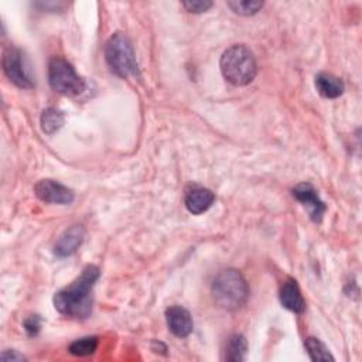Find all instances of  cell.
Listing matches in <instances>:
<instances>
[{
	"mask_svg": "<svg viewBox=\"0 0 362 362\" xmlns=\"http://www.w3.org/2000/svg\"><path fill=\"white\" fill-rule=\"evenodd\" d=\"M280 303L284 308L293 313H303L305 308V301L300 291V287L294 279H287L280 287Z\"/></svg>",
	"mask_w": 362,
	"mask_h": 362,
	"instance_id": "12",
	"label": "cell"
},
{
	"mask_svg": "<svg viewBox=\"0 0 362 362\" xmlns=\"http://www.w3.org/2000/svg\"><path fill=\"white\" fill-rule=\"evenodd\" d=\"M168 329L178 338H185L192 332L194 322L188 310L181 305H171L165 310Z\"/></svg>",
	"mask_w": 362,
	"mask_h": 362,
	"instance_id": "9",
	"label": "cell"
},
{
	"mask_svg": "<svg viewBox=\"0 0 362 362\" xmlns=\"http://www.w3.org/2000/svg\"><path fill=\"white\" fill-rule=\"evenodd\" d=\"M98 348V337H83L79 339H75L68 346L69 354L75 356H88L92 355Z\"/></svg>",
	"mask_w": 362,
	"mask_h": 362,
	"instance_id": "17",
	"label": "cell"
},
{
	"mask_svg": "<svg viewBox=\"0 0 362 362\" xmlns=\"http://www.w3.org/2000/svg\"><path fill=\"white\" fill-rule=\"evenodd\" d=\"M214 301L223 310L240 308L249 297V286L243 274L236 269L221 270L211 286Z\"/></svg>",
	"mask_w": 362,
	"mask_h": 362,
	"instance_id": "2",
	"label": "cell"
},
{
	"mask_svg": "<svg viewBox=\"0 0 362 362\" xmlns=\"http://www.w3.org/2000/svg\"><path fill=\"white\" fill-rule=\"evenodd\" d=\"M228 6L233 10V13L240 16H252L256 14L262 7L263 1H249V0H230Z\"/></svg>",
	"mask_w": 362,
	"mask_h": 362,
	"instance_id": "18",
	"label": "cell"
},
{
	"mask_svg": "<svg viewBox=\"0 0 362 362\" xmlns=\"http://www.w3.org/2000/svg\"><path fill=\"white\" fill-rule=\"evenodd\" d=\"M219 66L223 78L235 86H245L250 83L257 72L255 55L243 44L229 47L222 54Z\"/></svg>",
	"mask_w": 362,
	"mask_h": 362,
	"instance_id": "3",
	"label": "cell"
},
{
	"mask_svg": "<svg viewBox=\"0 0 362 362\" xmlns=\"http://www.w3.org/2000/svg\"><path fill=\"white\" fill-rule=\"evenodd\" d=\"M182 7L189 13H204L209 7H212V1L208 0H194V1H182Z\"/></svg>",
	"mask_w": 362,
	"mask_h": 362,
	"instance_id": "19",
	"label": "cell"
},
{
	"mask_svg": "<svg viewBox=\"0 0 362 362\" xmlns=\"http://www.w3.org/2000/svg\"><path fill=\"white\" fill-rule=\"evenodd\" d=\"M34 192L38 199L47 204L68 205L74 201V191L54 180H40L34 187Z\"/></svg>",
	"mask_w": 362,
	"mask_h": 362,
	"instance_id": "7",
	"label": "cell"
},
{
	"mask_svg": "<svg viewBox=\"0 0 362 362\" xmlns=\"http://www.w3.org/2000/svg\"><path fill=\"white\" fill-rule=\"evenodd\" d=\"M105 59L117 76L127 78L137 74V61L130 40L123 33L113 34L105 45Z\"/></svg>",
	"mask_w": 362,
	"mask_h": 362,
	"instance_id": "4",
	"label": "cell"
},
{
	"mask_svg": "<svg viewBox=\"0 0 362 362\" xmlns=\"http://www.w3.org/2000/svg\"><path fill=\"white\" fill-rule=\"evenodd\" d=\"M247 351V341L242 334H233L226 342L225 359L230 362H240L245 359Z\"/></svg>",
	"mask_w": 362,
	"mask_h": 362,
	"instance_id": "15",
	"label": "cell"
},
{
	"mask_svg": "<svg viewBox=\"0 0 362 362\" xmlns=\"http://www.w3.org/2000/svg\"><path fill=\"white\" fill-rule=\"evenodd\" d=\"M49 86L62 95H79L85 89V81L76 74L75 68L64 58L54 57L48 62Z\"/></svg>",
	"mask_w": 362,
	"mask_h": 362,
	"instance_id": "5",
	"label": "cell"
},
{
	"mask_svg": "<svg viewBox=\"0 0 362 362\" xmlns=\"http://www.w3.org/2000/svg\"><path fill=\"white\" fill-rule=\"evenodd\" d=\"M305 349L308 352V356L311 361H334V356L331 355V352L328 351V348L318 339L314 337H308L304 342Z\"/></svg>",
	"mask_w": 362,
	"mask_h": 362,
	"instance_id": "16",
	"label": "cell"
},
{
	"mask_svg": "<svg viewBox=\"0 0 362 362\" xmlns=\"http://www.w3.org/2000/svg\"><path fill=\"white\" fill-rule=\"evenodd\" d=\"M3 71L7 78L23 89H31L35 86L30 59L17 47H8L3 54Z\"/></svg>",
	"mask_w": 362,
	"mask_h": 362,
	"instance_id": "6",
	"label": "cell"
},
{
	"mask_svg": "<svg viewBox=\"0 0 362 362\" xmlns=\"http://www.w3.org/2000/svg\"><path fill=\"white\" fill-rule=\"evenodd\" d=\"M41 328V318L38 315H30L25 321H24V329L27 331L28 335H37L40 332Z\"/></svg>",
	"mask_w": 362,
	"mask_h": 362,
	"instance_id": "20",
	"label": "cell"
},
{
	"mask_svg": "<svg viewBox=\"0 0 362 362\" xmlns=\"http://www.w3.org/2000/svg\"><path fill=\"white\" fill-rule=\"evenodd\" d=\"M214 201H215L214 192L199 185H191L189 188H187L185 197H184V204L187 209L194 215H199L208 211L212 206Z\"/></svg>",
	"mask_w": 362,
	"mask_h": 362,
	"instance_id": "11",
	"label": "cell"
},
{
	"mask_svg": "<svg viewBox=\"0 0 362 362\" xmlns=\"http://www.w3.org/2000/svg\"><path fill=\"white\" fill-rule=\"evenodd\" d=\"M315 89L322 98L335 99L344 93L345 85L341 78L329 72H320L315 76Z\"/></svg>",
	"mask_w": 362,
	"mask_h": 362,
	"instance_id": "13",
	"label": "cell"
},
{
	"mask_svg": "<svg viewBox=\"0 0 362 362\" xmlns=\"http://www.w3.org/2000/svg\"><path fill=\"white\" fill-rule=\"evenodd\" d=\"M85 238V229L82 225H72L65 229L54 245V255L58 257H68L76 252Z\"/></svg>",
	"mask_w": 362,
	"mask_h": 362,
	"instance_id": "10",
	"label": "cell"
},
{
	"mask_svg": "<svg viewBox=\"0 0 362 362\" xmlns=\"http://www.w3.org/2000/svg\"><path fill=\"white\" fill-rule=\"evenodd\" d=\"M291 194L303 206L307 208L311 221H314L317 223L321 222L322 215H324L327 206L321 201L317 189L310 182H300V184H297L291 189Z\"/></svg>",
	"mask_w": 362,
	"mask_h": 362,
	"instance_id": "8",
	"label": "cell"
},
{
	"mask_svg": "<svg viewBox=\"0 0 362 362\" xmlns=\"http://www.w3.org/2000/svg\"><path fill=\"white\" fill-rule=\"evenodd\" d=\"M99 276V267L88 264L69 286L55 293L54 305L57 311L71 318H86L92 310L90 293Z\"/></svg>",
	"mask_w": 362,
	"mask_h": 362,
	"instance_id": "1",
	"label": "cell"
},
{
	"mask_svg": "<svg viewBox=\"0 0 362 362\" xmlns=\"http://www.w3.org/2000/svg\"><path fill=\"white\" fill-rule=\"evenodd\" d=\"M64 122H65V116L57 107H47L45 110H42L41 119H40L41 129L45 134H54L57 130L62 127Z\"/></svg>",
	"mask_w": 362,
	"mask_h": 362,
	"instance_id": "14",
	"label": "cell"
},
{
	"mask_svg": "<svg viewBox=\"0 0 362 362\" xmlns=\"http://www.w3.org/2000/svg\"><path fill=\"white\" fill-rule=\"evenodd\" d=\"M0 359L1 361H7V362H23V361H25V356L24 355H21V354H18L17 351H14V349H7V351H4L1 355H0Z\"/></svg>",
	"mask_w": 362,
	"mask_h": 362,
	"instance_id": "21",
	"label": "cell"
}]
</instances>
